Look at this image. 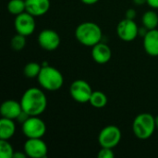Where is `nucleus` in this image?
Here are the masks:
<instances>
[{
  "label": "nucleus",
  "mask_w": 158,
  "mask_h": 158,
  "mask_svg": "<svg viewBox=\"0 0 158 158\" xmlns=\"http://www.w3.org/2000/svg\"><path fill=\"white\" fill-rule=\"evenodd\" d=\"M19 102L22 110L31 117L42 115L47 106V98L45 94L35 87L27 89L22 94Z\"/></svg>",
  "instance_id": "obj_1"
},
{
  "label": "nucleus",
  "mask_w": 158,
  "mask_h": 158,
  "mask_svg": "<svg viewBox=\"0 0 158 158\" xmlns=\"http://www.w3.org/2000/svg\"><path fill=\"white\" fill-rule=\"evenodd\" d=\"M75 36L78 42L85 46L93 47L102 40V30L94 22H82L76 28Z\"/></svg>",
  "instance_id": "obj_2"
},
{
  "label": "nucleus",
  "mask_w": 158,
  "mask_h": 158,
  "mask_svg": "<svg viewBox=\"0 0 158 158\" xmlns=\"http://www.w3.org/2000/svg\"><path fill=\"white\" fill-rule=\"evenodd\" d=\"M37 80L42 88L51 92L59 90L64 84V78L61 72L47 64L42 66Z\"/></svg>",
  "instance_id": "obj_3"
},
{
  "label": "nucleus",
  "mask_w": 158,
  "mask_h": 158,
  "mask_svg": "<svg viewBox=\"0 0 158 158\" xmlns=\"http://www.w3.org/2000/svg\"><path fill=\"white\" fill-rule=\"evenodd\" d=\"M156 128V118L149 113L139 114L132 123V131L140 140L149 139L154 134Z\"/></svg>",
  "instance_id": "obj_4"
},
{
  "label": "nucleus",
  "mask_w": 158,
  "mask_h": 158,
  "mask_svg": "<svg viewBox=\"0 0 158 158\" xmlns=\"http://www.w3.org/2000/svg\"><path fill=\"white\" fill-rule=\"evenodd\" d=\"M22 132L27 139L43 138L46 132V125L39 116L30 117L22 124Z\"/></svg>",
  "instance_id": "obj_5"
},
{
  "label": "nucleus",
  "mask_w": 158,
  "mask_h": 158,
  "mask_svg": "<svg viewBox=\"0 0 158 158\" xmlns=\"http://www.w3.org/2000/svg\"><path fill=\"white\" fill-rule=\"evenodd\" d=\"M121 131L118 127L109 125L105 127L99 133L98 142L101 147L113 149L121 140Z\"/></svg>",
  "instance_id": "obj_6"
},
{
  "label": "nucleus",
  "mask_w": 158,
  "mask_h": 158,
  "mask_svg": "<svg viewBox=\"0 0 158 158\" xmlns=\"http://www.w3.org/2000/svg\"><path fill=\"white\" fill-rule=\"evenodd\" d=\"M90 84L83 80L74 81L69 87V94L72 99L80 104H85L90 101L93 94Z\"/></svg>",
  "instance_id": "obj_7"
},
{
  "label": "nucleus",
  "mask_w": 158,
  "mask_h": 158,
  "mask_svg": "<svg viewBox=\"0 0 158 158\" xmlns=\"http://www.w3.org/2000/svg\"><path fill=\"white\" fill-rule=\"evenodd\" d=\"M34 18V16H32L27 11L16 16L14 25L17 33L22 34L24 36H29L32 34L36 27Z\"/></svg>",
  "instance_id": "obj_8"
},
{
  "label": "nucleus",
  "mask_w": 158,
  "mask_h": 158,
  "mask_svg": "<svg viewBox=\"0 0 158 158\" xmlns=\"http://www.w3.org/2000/svg\"><path fill=\"white\" fill-rule=\"evenodd\" d=\"M24 152L28 157L45 158L48 153V148L42 138H31L24 143Z\"/></svg>",
  "instance_id": "obj_9"
},
{
  "label": "nucleus",
  "mask_w": 158,
  "mask_h": 158,
  "mask_svg": "<svg viewBox=\"0 0 158 158\" xmlns=\"http://www.w3.org/2000/svg\"><path fill=\"white\" fill-rule=\"evenodd\" d=\"M118 36L124 42H131L139 35V28L134 19H124L117 27Z\"/></svg>",
  "instance_id": "obj_10"
},
{
  "label": "nucleus",
  "mask_w": 158,
  "mask_h": 158,
  "mask_svg": "<svg viewBox=\"0 0 158 158\" xmlns=\"http://www.w3.org/2000/svg\"><path fill=\"white\" fill-rule=\"evenodd\" d=\"M38 43L43 49L46 51H54L59 47L60 36L54 30H43L38 35Z\"/></svg>",
  "instance_id": "obj_11"
},
{
  "label": "nucleus",
  "mask_w": 158,
  "mask_h": 158,
  "mask_svg": "<svg viewBox=\"0 0 158 158\" xmlns=\"http://www.w3.org/2000/svg\"><path fill=\"white\" fill-rule=\"evenodd\" d=\"M92 56L94 62L103 65L111 59L112 51L107 44L100 42L92 47Z\"/></svg>",
  "instance_id": "obj_12"
},
{
  "label": "nucleus",
  "mask_w": 158,
  "mask_h": 158,
  "mask_svg": "<svg viewBox=\"0 0 158 158\" xmlns=\"http://www.w3.org/2000/svg\"><path fill=\"white\" fill-rule=\"evenodd\" d=\"M21 112H22V107L20 102H17L15 100H6L2 104L0 107V113L2 118L13 119V120L17 119V118Z\"/></svg>",
  "instance_id": "obj_13"
},
{
  "label": "nucleus",
  "mask_w": 158,
  "mask_h": 158,
  "mask_svg": "<svg viewBox=\"0 0 158 158\" xmlns=\"http://www.w3.org/2000/svg\"><path fill=\"white\" fill-rule=\"evenodd\" d=\"M26 11L34 17L46 14L50 8V0H25Z\"/></svg>",
  "instance_id": "obj_14"
},
{
  "label": "nucleus",
  "mask_w": 158,
  "mask_h": 158,
  "mask_svg": "<svg viewBox=\"0 0 158 158\" xmlns=\"http://www.w3.org/2000/svg\"><path fill=\"white\" fill-rule=\"evenodd\" d=\"M143 47L151 56H158V30L154 29L147 31L143 37Z\"/></svg>",
  "instance_id": "obj_15"
},
{
  "label": "nucleus",
  "mask_w": 158,
  "mask_h": 158,
  "mask_svg": "<svg viewBox=\"0 0 158 158\" xmlns=\"http://www.w3.org/2000/svg\"><path fill=\"white\" fill-rule=\"evenodd\" d=\"M16 131V125L13 119L2 118L0 119V140H9Z\"/></svg>",
  "instance_id": "obj_16"
},
{
  "label": "nucleus",
  "mask_w": 158,
  "mask_h": 158,
  "mask_svg": "<svg viewBox=\"0 0 158 158\" xmlns=\"http://www.w3.org/2000/svg\"><path fill=\"white\" fill-rule=\"evenodd\" d=\"M143 24L145 28H147L149 31L150 30H154L156 29L158 26V15L156 12L150 10V11H146L142 19Z\"/></svg>",
  "instance_id": "obj_17"
},
{
  "label": "nucleus",
  "mask_w": 158,
  "mask_h": 158,
  "mask_svg": "<svg viewBox=\"0 0 158 158\" xmlns=\"http://www.w3.org/2000/svg\"><path fill=\"white\" fill-rule=\"evenodd\" d=\"M89 103L94 108H103L107 104V97L104 93L100 91H95L93 92Z\"/></svg>",
  "instance_id": "obj_18"
},
{
  "label": "nucleus",
  "mask_w": 158,
  "mask_h": 158,
  "mask_svg": "<svg viewBox=\"0 0 158 158\" xmlns=\"http://www.w3.org/2000/svg\"><path fill=\"white\" fill-rule=\"evenodd\" d=\"M7 10L10 14L18 16L26 11L25 0H10L7 3Z\"/></svg>",
  "instance_id": "obj_19"
},
{
  "label": "nucleus",
  "mask_w": 158,
  "mask_h": 158,
  "mask_svg": "<svg viewBox=\"0 0 158 158\" xmlns=\"http://www.w3.org/2000/svg\"><path fill=\"white\" fill-rule=\"evenodd\" d=\"M41 69H42V66L40 64L35 63V62H30L25 66L23 69V73L27 78L34 79L38 77Z\"/></svg>",
  "instance_id": "obj_20"
},
{
  "label": "nucleus",
  "mask_w": 158,
  "mask_h": 158,
  "mask_svg": "<svg viewBox=\"0 0 158 158\" xmlns=\"http://www.w3.org/2000/svg\"><path fill=\"white\" fill-rule=\"evenodd\" d=\"M14 150L8 140H0V156L1 158H13Z\"/></svg>",
  "instance_id": "obj_21"
},
{
  "label": "nucleus",
  "mask_w": 158,
  "mask_h": 158,
  "mask_svg": "<svg viewBox=\"0 0 158 158\" xmlns=\"http://www.w3.org/2000/svg\"><path fill=\"white\" fill-rule=\"evenodd\" d=\"M11 47L15 51H20L22 50L26 45V36L17 33L15 36L11 39Z\"/></svg>",
  "instance_id": "obj_22"
},
{
  "label": "nucleus",
  "mask_w": 158,
  "mask_h": 158,
  "mask_svg": "<svg viewBox=\"0 0 158 158\" xmlns=\"http://www.w3.org/2000/svg\"><path fill=\"white\" fill-rule=\"evenodd\" d=\"M97 156L99 158H114L115 154L113 153L112 149H110V148L101 147V150L98 152Z\"/></svg>",
  "instance_id": "obj_23"
},
{
  "label": "nucleus",
  "mask_w": 158,
  "mask_h": 158,
  "mask_svg": "<svg viewBox=\"0 0 158 158\" xmlns=\"http://www.w3.org/2000/svg\"><path fill=\"white\" fill-rule=\"evenodd\" d=\"M30 117H31V116H29L25 111H23V110H22V112H21V113L19 115V117L17 118V120H18L20 124H23V123H24V122H25V121H26Z\"/></svg>",
  "instance_id": "obj_24"
},
{
  "label": "nucleus",
  "mask_w": 158,
  "mask_h": 158,
  "mask_svg": "<svg viewBox=\"0 0 158 158\" xmlns=\"http://www.w3.org/2000/svg\"><path fill=\"white\" fill-rule=\"evenodd\" d=\"M136 17V11L132 8H130L129 10H127L126 12V18L127 19H134V18Z\"/></svg>",
  "instance_id": "obj_25"
},
{
  "label": "nucleus",
  "mask_w": 158,
  "mask_h": 158,
  "mask_svg": "<svg viewBox=\"0 0 158 158\" xmlns=\"http://www.w3.org/2000/svg\"><path fill=\"white\" fill-rule=\"evenodd\" d=\"M28 157L26 153H22V152H15L13 155V158H26Z\"/></svg>",
  "instance_id": "obj_26"
},
{
  "label": "nucleus",
  "mask_w": 158,
  "mask_h": 158,
  "mask_svg": "<svg viewBox=\"0 0 158 158\" xmlns=\"http://www.w3.org/2000/svg\"><path fill=\"white\" fill-rule=\"evenodd\" d=\"M147 4L153 8H158V0H147Z\"/></svg>",
  "instance_id": "obj_27"
},
{
  "label": "nucleus",
  "mask_w": 158,
  "mask_h": 158,
  "mask_svg": "<svg viewBox=\"0 0 158 158\" xmlns=\"http://www.w3.org/2000/svg\"><path fill=\"white\" fill-rule=\"evenodd\" d=\"M83 4L85 5H94L96 4L99 0H81Z\"/></svg>",
  "instance_id": "obj_28"
},
{
  "label": "nucleus",
  "mask_w": 158,
  "mask_h": 158,
  "mask_svg": "<svg viewBox=\"0 0 158 158\" xmlns=\"http://www.w3.org/2000/svg\"><path fill=\"white\" fill-rule=\"evenodd\" d=\"M133 2L138 6H141V5H143V4L147 3V0H133Z\"/></svg>",
  "instance_id": "obj_29"
},
{
  "label": "nucleus",
  "mask_w": 158,
  "mask_h": 158,
  "mask_svg": "<svg viewBox=\"0 0 158 158\" xmlns=\"http://www.w3.org/2000/svg\"><path fill=\"white\" fill-rule=\"evenodd\" d=\"M156 128L158 129V116L156 118Z\"/></svg>",
  "instance_id": "obj_30"
}]
</instances>
